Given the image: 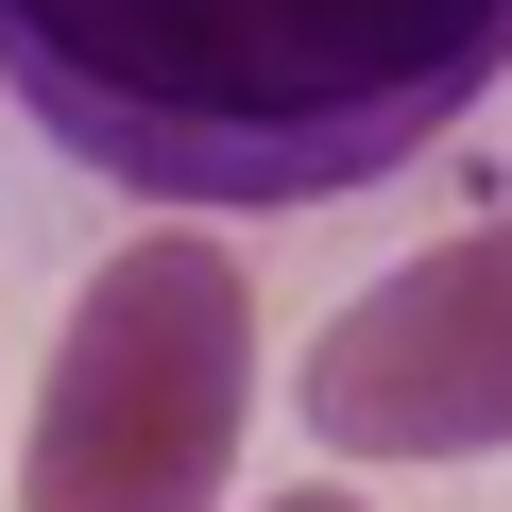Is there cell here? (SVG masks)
Instances as JSON below:
<instances>
[{
	"label": "cell",
	"instance_id": "1",
	"mask_svg": "<svg viewBox=\"0 0 512 512\" xmlns=\"http://www.w3.org/2000/svg\"><path fill=\"white\" fill-rule=\"evenodd\" d=\"M18 120L137 205H342L512 86V0H0Z\"/></svg>",
	"mask_w": 512,
	"mask_h": 512
},
{
	"label": "cell",
	"instance_id": "2",
	"mask_svg": "<svg viewBox=\"0 0 512 512\" xmlns=\"http://www.w3.org/2000/svg\"><path fill=\"white\" fill-rule=\"evenodd\" d=\"M239 410H256V274L222 256L205 205H171L52 325V376L18 427V512H222Z\"/></svg>",
	"mask_w": 512,
	"mask_h": 512
},
{
	"label": "cell",
	"instance_id": "3",
	"mask_svg": "<svg viewBox=\"0 0 512 512\" xmlns=\"http://www.w3.org/2000/svg\"><path fill=\"white\" fill-rule=\"evenodd\" d=\"M291 410L342 461H495L512 444V205L393 256L359 308H325L291 359Z\"/></svg>",
	"mask_w": 512,
	"mask_h": 512
},
{
	"label": "cell",
	"instance_id": "4",
	"mask_svg": "<svg viewBox=\"0 0 512 512\" xmlns=\"http://www.w3.org/2000/svg\"><path fill=\"white\" fill-rule=\"evenodd\" d=\"M256 512H376L359 478H291V495H256Z\"/></svg>",
	"mask_w": 512,
	"mask_h": 512
}]
</instances>
